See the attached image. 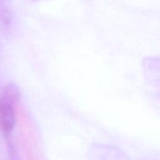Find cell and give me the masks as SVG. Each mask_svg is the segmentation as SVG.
<instances>
[{
    "label": "cell",
    "mask_w": 160,
    "mask_h": 160,
    "mask_svg": "<svg viewBox=\"0 0 160 160\" xmlns=\"http://www.w3.org/2000/svg\"><path fill=\"white\" fill-rule=\"evenodd\" d=\"M19 100V92L16 86L5 87L0 96V128L6 137H9L16 123V104Z\"/></svg>",
    "instance_id": "cell-1"
}]
</instances>
